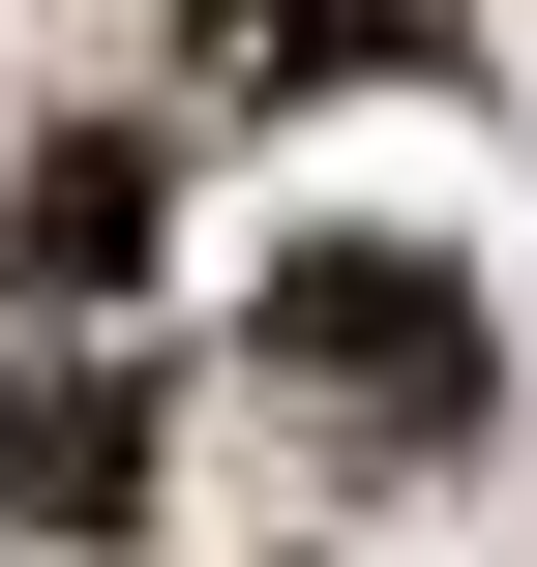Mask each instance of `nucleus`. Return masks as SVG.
Segmentation results:
<instances>
[{
    "instance_id": "obj_3",
    "label": "nucleus",
    "mask_w": 537,
    "mask_h": 567,
    "mask_svg": "<svg viewBox=\"0 0 537 567\" xmlns=\"http://www.w3.org/2000/svg\"><path fill=\"white\" fill-rule=\"evenodd\" d=\"M149 239V150H30V269H120Z\"/></svg>"
},
{
    "instance_id": "obj_2",
    "label": "nucleus",
    "mask_w": 537,
    "mask_h": 567,
    "mask_svg": "<svg viewBox=\"0 0 537 567\" xmlns=\"http://www.w3.org/2000/svg\"><path fill=\"white\" fill-rule=\"evenodd\" d=\"M0 508H30V538H120V508H149V389H120V359H30V389H0Z\"/></svg>"
},
{
    "instance_id": "obj_1",
    "label": "nucleus",
    "mask_w": 537,
    "mask_h": 567,
    "mask_svg": "<svg viewBox=\"0 0 537 567\" xmlns=\"http://www.w3.org/2000/svg\"><path fill=\"white\" fill-rule=\"evenodd\" d=\"M269 359L448 449V419H478V269H419V239H299V269H269Z\"/></svg>"
}]
</instances>
